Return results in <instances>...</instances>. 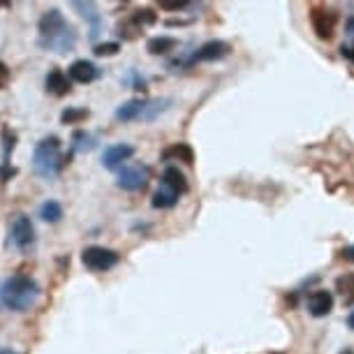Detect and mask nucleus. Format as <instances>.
<instances>
[{
    "mask_svg": "<svg viewBox=\"0 0 354 354\" xmlns=\"http://www.w3.org/2000/svg\"><path fill=\"white\" fill-rule=\"evenodd\" d=\"M308 313L313 317H326L333 310V294L326 290H315L308 294Z\"/></svg>",
    "mask_w": 354,
    "mask_h": 354,
    "instance_id": "obj_10",
    "label": "nucleus"
},
{
    "mask_svg": "<svg viewBox=\"0 0 354 354\" xmlns=\"http://www.w3.org/2000/svg\"><path fill=\"white\" fill-rule=\"evenodd\" d=\"M68 77L70 82H77V84H91L95 82V79L100 77V70L95 63L86 61V58H82V61H75L68 68Z\"/></svg>",
    "mask_w": 354,
    "mask_h": 354,
    "instance_id": "obj_12",
    "label": "nucleus"
},
{
    "mask_svg": "<svg viewBox=\"0 0 354 354\" xmlns=\"http://www.w3.org/2000/svg\"><path fill=\"white\" fill-rule=\"evenodd\" d=\"M162 158L167 160V162H174V160H178V162H185V165L195 162V153H192V149H190L188 144H174V146H169V149L162 153Z\"/></svg>",
    "mask_w": 354,
    "mask_h": 354,
    "instance_id": "obj_17",
    "label": "nucleus"
},
{
    "mask_svg": "<svg viewBox=\"0 0 354 354\" xmlns=\"http://www.w3.org/2000/svg\"><path fill=\"white\" fill-rule=\"evenodd\" d=\"M310 24L319 39H331L338 24V15L333 10L324 8V5H317V8L310 10Z\"/></svg>",
    "mask_w": 354,
    "mask_h": 354,
    "instance_id": "obj_7",
    "label": "nucleus"
},
{
    "mask_svg": "<svg viewBox=\"0 0 354 354\" xmlns=\"http://www.w3.org/2000/svg\"><path fill=\"white\" fill-rule=\"evenodd\" d=\"M340 354H354L352 350H345V352H340Z\"/></svg>",
    "mask_w": 354,
    "mask_h": 354,
    "instance_id": "obj_33",
    "label": "nucleus"
},
{
    "mask_svg": "<svg viewBox=\"0 0 354 354\" xmlns=\"http://www.w3.org/2000/svg\"><path fill=\"white\" fill-rule=\"evenodd\" d=\"M44 88H46V93H51V95H56V97L68 95V93L72 91L70 77L65 75L61 68H53L49 75L44 77Z\"/></svg>",
    "mask_w": 354,
    "mask_h": 354,
    "instance_id": "obj_13",
    "label": "nucleus"
},
{
    "mask_svg": "<svg viewBox=\"0 0 354 354\" xmlns=\"http://www.w3.org/2000/svg\"><path fill=\"white\" fill-rule=\"evenodd\" d=\"M10 79H12L10 68H8V65H5L3 61H0V91L8 88V86H10Z\"/></svg>",
    "mask_w": 354,
    "mask_h": 354,
    "instance_id": "obj_26",
    "label": "nucleus"
},
{
    "mask_svg": "<svg viewBox=\"0 0 354 354\" xmlns=\"http://www.w3.org/2000/svg\"><path fill=\"white\" fill-rule=\"evenodd\" d=\"M37 44L53 53H70L77 46V30L68 24L61 10H46L39 17Z\"/></svg>",
    "mask_w": 354,
    "mask_h": 354,
    "instance_id": "obj_1",
    "label": "nucleus"
},
{
    "mask_svg": "<svg viewBox=\"0 0 354 354\" xmlns=\"http://www.w3.org/2000/svg\"><path fill=\"white\" fill-rule=\"evenodd\" d=\"M88 116H91V111L84 109V106H68V109L61 113V121L65 125H77V123L86 121Z\"/></svg>",
    "mask_w": 354,
    "mask_h": 354,
    "instance_id": "obj_21",
    "label": "nucleus"
},
{
    "mask_svg": "<svg viewBox=\"0 0 354 354\" xmlns=\"http://www.w3.org/2000/svg\"><path fill=\"white\" fill-rule=\"evenodd\" d=\"M39 297H42V287L28 273H12L0 283V306L5 310L28 313L37 306Z\"/></svg>",
    "mask_w": 354,
    "mask_h": 354,
    "instance_id": "obj_2",
    "label": "nucleus"
},
{
    "mask_svg": "<svg viewBox=\"0 0 354 354\" xmlns=\"http://www.w3.org/2000/svg\"><path fill=\"white\" fill-rule=\"evenodd\" d=\"M347 326H350V329H354V310L350 313V317H347Z\"/></svg>",
    "mask_w": 354,
    "mask_h": 354,
    "instance_id": "obj_32",
    "label": "nucleus"
},
{
    "mask_svg": "<svg viewBox=\"0 0 354 354\" xmlns=\"http://www.w3.org/2000/svg\"><path fill=\"white\" fill-rule=\"evenodd\" d=\"M336 292L345 306H354V273H345L336 280Z\"/></svg>",
    "mask_w": 354,
    "mask_h": 354,
    "instance_id": "obj_18",
    "label": "nucleus"
},
{
    "mask_svg": "<svg viewBox=\"0 0 354 354\" xmlns=\"http://www.w3.org/2000/svg\"><path fill=\"white\" fill-rule=\"evenodd\" d=\"M144 111H146V100H130V102H125L116 109V121H123V123L142 121Z\"/></svg>",
    "mask_w": 354,
    "mask_h": 354,
    "instance_id": "obj_15",
    "label": "nucleus"
},
{
    "mask_svg": "<svg viewBox=\"0 0 354 354\" xmlns=\"http://www.w3.org/2000/svg\"><path fill=\"white\" fill-rule=\"evenodd\" d=\"M68 162H70V156H63L61 139L56 135L39 139L35 151H32V171L42 178H56Z\"/></svg>",
    "mask_w": 354,
    "mask_h": 354,
    "instance_id": "obj_3",
    "label": "nucleus"
},
{
    "mask_svg": "<svg viewBox=\"0 0 354 354\" xmlns=\"http://www.w3.org/2000/svg\"><path fill=\"white\" fill-rule=\"evenodd\" d=\"M95 56L104 58V56H116L118 51H121V44L118 42H104V44H95Z\"/></svg>",
    "mask_w": 354,
    "mask_h": 354,
    "instance_id": "obj_25",
    "label": "nucleus"
},
{
    "mask_svg": "<svg viewBox=\"0 0 354 354\" xmlns=\"http://www.w3.org/2000/svg\"><path fill=\"white\" fill-rule=\"evenodd\" d=\"M95 146V137L88 135V132L79 130L72 135V153H79V151H91Z\"/></svg>",
    "mask_w": 354,
    "mask_h": 354,
    "instance_id": "obj_22",
    "label": "nucleus"
},
{
    "mask_svg": "<svg viewBox=\"0 0 354 354\" xmlns=\"http://www.w3.org/2000/svg\"><path fill=\"white\" fill-rule=\"evenodd\" d=\"M156 21H158V15H156V12H151V10H139V12L132 15V24H135L137 28H139V26L144 28V26H151Z\"/></svg>",
    "mask_w": 354,
    "mask_h": 354,
    "instance_id": "obj_24",
    "label": "nucleus"
},
{
    "mask_svg": "<svg viewBox=\"0 0 354 354\" xmlns=\"http://www.w3.org/2000/svg\"><path fill=\"white\" fill-rule=\"evenodd\" d=\"M276 354H278V352H276Z\"/></svg>",
    "mask_w": 354,
    "mask_h": 354,
    "instance_id": "obj_34",
    "label": "nucleus"
},
{
    "mask_svg": "<svg viewBox=\"0 0 354 354\" xmlns=\"http://www.w3.org/2000/svg\"><path fill=\"white\" fill-rule=\"evenodd\" d=\"M149 178H151V169L142 162H135V165H125L123 169H118V188L128 190V192H137V190H144L149 185Z\"/></svg>",
    "mask_w": 354,
    "mask_h": 354,
    "instance_id": "obj_6",
    "label": "nucleus"
},
{
    "mask_svg": "<svg viewBox=\"0 0 354 354\" xmlns=\"http://www.w3.org/2000/svg\"><path fill=\"white\" fill-rule=\"evenodd\" d=\"M72 8L82 12V17L91 24V39H95L100 35V26H102V17L97 12L95 3H72Z\"/></svg>",
    "mask_w": 354,
    "mask_h": 354,
    "instance_id": "obj_16",
    "label": "nucleus"
},
{
    "mask_svg": "<svg viewBox=\"0 0 354 354\" xmlns=\"http://www.w3.org/2000/svg\"><path fill=\"white\" fill-rule=\"evenodd\" d=\"M160 8H165V10H183L185 3H160Z\"/></svg>",
    "mask_w": 354,
    "mask_h": 354,
    "instance_id": "obj_29",
    "label": "nucleus"
},
{
    "mask_svg": "<svg viewBox=\"0 0 354 354\" xmlns=\"http://www.w3.org/2000/svg\"><path fill=\"white\" fill-rule=\"evenodd\" d=\"M340 53H343V58L354 63V44H343L340 46Z\"/></svg>",
    "mask_w": 354,
    "mask_h": 354,
    "instance_id": "obj_28",
    "label": "nucleus"
},
{
    "mask_svg": "<svg viewBox=\"0 0 354 354\" xmlns=\"http://www.w3.org/2000/svg\"><path fill=\"white\" fill-rule=\"evenodd\" d=\"M132 156H135V146L111 144V146H106L104 153H102V165H104V169L118 171V169H123L125 162H128Z\"/></svg>",
    "mask_w": 354,
    "mask_h": 354,
    "instance_id": "obj_9",
    "label": "nucleus"
},
{
    "mask_svg": "<svg viewBox=\"0 0 354 354\" xmlns=\"http://www.w3.org/2000/svg\"><path fill=\"white\" fill-rule=\"evenodd\" d=\"M82 262L88 271L104 273V271H111L113 266L121 262V255L111 248H104V245H88V248H84L82 252Z\"/></svg>",
    "mask_w": 354,
    "mask_h": 354,
    "instance_id": "obj_5",
    "label": "nucleus"
},
{
    "mask_svg": "<svg viewBox=\"0 0 354 354\" xmlns=\"http://www.w3.org/2000/svg\"><path fill=\"white\" fill-rule=\"evenodd\" d=\"M10 243L15 245L19 252H24V255H28V252L35 248V227H32V220L26 216V213H19V216L12 218Z\"/></svg>",
    "mask_w": 354,
    "mask_h": 354,
    "instance_id": "obj_4",
    "label": "nucleus"
},
{
    "mask_svg": "<svg viewBox=\"0 0 354 354\" xmlns=\"http://www.w3.org/2000/svg\"><path fill=\"white\" fill-rule=\"evenodd\" d=\"M0 354H21V352L12 350V347H0Z\"/></svg>",
    "mask_w": 354,
    "mask_h": 354,
    "instance_id": "obj_30",
    "label": "nucleus"
},
{
    "mask_svg": "<svg viewBox=\"0 0 354 354\" xmlns=\"http://www.w3.org/2000/svg\"><path fill=\"white\" fill-rule=\"evenodd\" d=\"M39 218L44 223H58L63 218V206L56 202V199H46V202L39 206Z\"/></svg>",
    "mask_w": 354,
    "mask_h": 354,
    "instance_id": "obj_20",
    "label": "nucleus"
},
{
    "mask_svg": "<svg viewBox=\"0 0 354 354\" xmlns=\"http://www.w3.org/2000/svg\"><path fill=\"white\" fill-rule=\"evenodd\" d=\"M347 30H350V32H354V17H350V19H347Z\"/></svg>",
    "mask_w": 354,
    "mask_h": 354,
    "instance_id": "obj_31",
    "label": "nucleus"
},
{
    "mask_svg": "<svg viewBox=\"0 0 354 354\" xmlns=\"http://www.w3.org/2000/svg\"><path fill=\"white\" fill-rule=\"evenodd\" d=\"M338 257L343 259V262H352L354 264V243L352 245H345V248L338 250Z\"/></svg>",
    "mask_w": 354,
    "mask_h": 354,
    "instance_id": "obj_27",
    "label": "nucleus"
},
{
    "mask_svg": "<svg viewBox=\"0 0 354 354\" xmlns=\"http://www.w3.org/2000/svg\"><path fill=\"white\" fill-rule=\"evenodd\" d=\"M160 185H165V188L178 192V195H185V192H188V181H185L183 171L178 169V167H174V165H169L162 171V181H160Z\"/></svg>",
    "mask_w": 354,
    "mask_h": 354,
    "instance_id": "obj_14",
    "label": "nucleus"
},
{
    "mask_svg": "<svg viewBox=\"0 0 354 354\" xmlns=\"http://www.w3.org/2000/svg\"><path fill=\"white\" fill-rule=\"evenodd\" d=\"M232 46L223 42V39H211V42L202 44L192 56L185 61V65H195V63H209V61H220V58L230 56Z\"/></svg>",
    "mask_w": 354,
    "mask_h": 354,
    "instance_id": "obj_8",
    "label": "nucleus"
},
{
    "mask_svg": "<svg viewBox=\"0 0 354 354\" xmlns=\"http://www.w3.org/2000/svg\"><path fill=\"white\" fill-rule=\"evenodd\" d=\"M3 162H0V178L3 181H10L12 176L17 174L15 167L10 165V156H12V151H15V146H17V135L12 132L10 128H3Z\"/></svg>",
    "mask_w": 354,
    "mask_h": 354,
    "instance_id": "obj_11",
    "label": "nucleus"
},
{
    "mask_svg": "<svg viewBox=\"0 0 354 354\" xmlns=\"http://www.w3.org/2000/svg\"><path fill=\"white\" fill-rule=\"evenodd\" d=\"M178 197H181L178 192L160 185V188L156 190V195H153V206H156V209H171V206L178 204Z\"/></svg>",
    "mask_w": 354,
    "mask_h": 354,
    "instance_id": "obj_19",
    "label": "nucleus"
},
{
    "mask_svg": "<svg viewBox=\"0 0 354 354\" xmlns=\"http://www.w3.org/2000/svg\"><path fill=\"white\" fill-rule=\"evenodd\" d=\"M176 44L178 42L174 37H153L149 39V51L153 56H160V53H169Z\"/></svg>",
    "mask_w": 354,
    "mask_h": 354,
    "instance_id": "obj_23",
    "label": "nucleus"
}]
</instances>
